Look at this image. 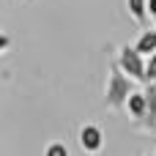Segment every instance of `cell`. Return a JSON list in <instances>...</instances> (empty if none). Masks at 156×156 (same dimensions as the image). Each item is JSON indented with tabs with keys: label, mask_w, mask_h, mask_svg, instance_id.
Instances as JSON below:
<instances>
[{
	"label": "cell",
	"mask_w": 156,
	"mask_h": 156,
	"mask_svg": "<svg viewBox=\"0 0 156 156\" xmlns=\"http://www.w3.org/2000/svg\"><path fill=\"white\" fill-rule=\"evenodd\" d=\"M151 58H154V60H156V52H154V55H151Z\"/></svg>",
	"instance_id": "7c38bea8"
},
{
	"label": "cell",
	"mask_w": 156,
	"mask_h": 156,
	"mask_svg": "<svg viewBox=\"0 0 156 156\" xmlns=\"http://www.w3.org/2000/svg\"><path fill=\"white\" fill-rule=\"evenodd\" d=\"M132 47H134L143 58H151V55L156 52V27L154 30H145V33L137 38V44H132Z\"/></svg>",
	"instance_id": "8992f818"
},
{
	"label": "cell",
	"mask_w": 156,
	"mask_h": 156,
	"mask_svg": "<svg viewBox=\"0 0 156 156\" xmlns=\"http://www.w3.org/2000/svg\"><path fill=\"white\" fill-rule=\"evenodd\" d=\"M145 90H134L129 99H126V110H129V115H132V121H137V123H143V118H145Z\"/></svg>",
	"instance_id": "277c9868"
},
{
	"label": "cell",
	"mask_w": 156,
	"mask_h": 156,
	"mask_svg": "<svg viewBox=\"0 0 156 156\" xmlns=\"http://www.w3.org/2000/svg\"><path fill=\"white\" fill-rule=\"evenodd\" d=\"M11 47V36H5V33H0V52H5Z\"/></svg>",
	"instance_id": "30bf717a"
},
{
	"label": "cell",
	"mask_w": 156,
	"mask_h": 156,
	"mask_svg": "<svg viewBox=\"0 0 156 156\" xmlns=\"http://www.w3.org/2000/svg\"><path fill=\"white\" fill-rule=\"evenodd\" d=\"M126 5H129V14H132L134 22H145V16H148V0H126Z\"/></svg>",
	"instance_id": "52a82bcc"
},
{
	"label": "cell",
	"mask_w": 156,
	"mask_h": 156,
	"mask_svg": "<svg viewBox=\"0 0 156 156\" xmlns=\"http://www.w3.org/2000/svg\"><path fill=\"white\" fill-rule=\"evenodd\" d=\"M145 82H148V85H154V82H156V60H154V58L145 60Z\"/></svg>",
	"instance_id": "9c48e42d"
},
{
	"label": "cell",
	"mask_w": 156,
	"mask_h": 156,
	"mask_svg": "<svg viewBox=\"0 0 156 156\" xmlns=\"http://www.w3.org/2000/svg\"><path fill=\"white\" fill-rule=\"evenodd\" d=\"M145 118H143V123H145V129L151 132L156 129V85H148V90H145Z\"/></svg>",
	"instance_id": "5b68a950"
},
{
	"label": "cell",
	"mask_w": 156,
	"mask_h": 156,
	"mask_svg": "<svg viewBox=\"0 0 156 156\" xmlns=\"http://www.w3.org/2000/svg\"><path fill=\"white\" fill-rule=\"evenodd\" d=\"M80 145H82L85 154H90V156L101 154V148H104V132H101V126L85 123V126L80 129Z\"/></svg>",
	"instance_id": "3957f363"
},
{
	"label": "cell",
	"mask_w": 156,
	"mask_h": 156,
	"mask_svg": "<svg viewBox=\"0 0 156 156\" xmlns=\"http://www.w3.org/2000/svg\"><path fill=\"white\" fill-rule=\"evenodd\" d=\"M148 16L156 22V0H148Z\"/></svg>",
	"instance_id": "8fae6325"
},
{
	"label": "cell",
	"mask_w": 156,
	"mask_h": 156,
	"mask_svg": "<svg viewBox=\"0 0 156 156\" xmlns=\"http://www.w3.org/2000/svg\"><path fill=\"white\" fill-rule=\"evenodd\" d=\"M118 69H121L129 80H134V82H145V58H143L134 47H121Z\"/></svg>",
	"instance_id": "7a4b0ae2"
},
{
	"label": "cell",
	"mask_w": 156,
	"mask_h": 156,
	"mask_svg": "<svg viewBox=\"0 0 156 156\" xmlns=\"http://www.w3.org/2000/svg\"><path fill=\"white\" fill-rule=\"evenodd\" d=\"M44 156H69V148H66L60 140H55V143H49V145H47Z\"/></svg>",
	"instance_id": "ba28073f"
},
{
	"label": "cell",
	"mask_w": 156,
	"mask_h": 156,
	"mask_svg": "<svg viewBox=\"0 0 156 156\" xmlns=\"http://www.w3.org/2000/svg\"><path fill=\"white\" fill-rule=\"evenodd\" d=\"M134 90H137V88H134V80H129L118 66H112V69H110V80H107V90H104L107 107H110V110L126 107V99H129Z\"/></svg>",
	"instance_id": "6da1fadb"
}]
</instances>
